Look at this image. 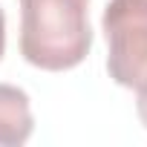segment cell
Returning a JSON list of instances; mask_svg holds the SVG:
<instances>
[{
	"label": "cell",
	"instance_id": "obj_5",
	"mask_svg": "<svg viewBox=\"0 0 147 147\" xmlns=\"http://www.w3.org/2000/svg\"><path fill=\"white\" fill-rule=\"evenodd\" d=\"M3 52H6V15L0 9V58H3Z\"/></svg>",
	"mask_w": 147,
	"mask_h": 147
},
{
	"label": "cell",
	"instance_id": "obj_2",
	"mask_svg": "<svg viewBox=\"0 0 147 147\" xmlns=\"http://www.w3.org/2000/svg\"><path fill=\"white\" fill-rule=\"evenodd\" d=\"M107 72L118 87L147 92V0H110L101 15Z\"/></svg>",
	"mask_w": 147,
	"mask_h": 147
},
{
	"label": "cell",
	"instance_id": "obj_4",
	"mask_svg": "<svg viewBox=\"0 0 147 147\" xmlns=\"http://www.w3.org/2000/svg\"><path fill=\"white\" fill-rule=\"evenodd\" d=\"M136 110H138V118H141V124H144V130H147V92L136 95Z\"/></svg>",
	"mask_w": 147,
	"mask_h": 147
},
{
	"label": "cell",
	"instance_id": "obj_1",
	"mask_svg": "<svg viewBox=\"0 0 147 147\" xmlns=\"http://www.w3.org/2000/svg\"><path fill=\"white\" fill-rule=\"evenodd\" d=\"M92 49L90 0H20V55L26 63L63 72Z\"/></svg>",
	"mask_w": 147,
	"mask_h": 147
},
{
	"label": "cell",
	"instance_id": "obj_3",
	"mask_svg": "<svg viewBox=\"0 0 147 147\" xmlns=\"http://www.w3.org/2000/svg\"><path fill=\"white\" fill-rule=\"evenodd\" d=\"M35 130L29 95L15 84H0V147H20Z\"/></svg>",
	"mask_w": 147,
	"mask_h": 147
}]
</instances>
